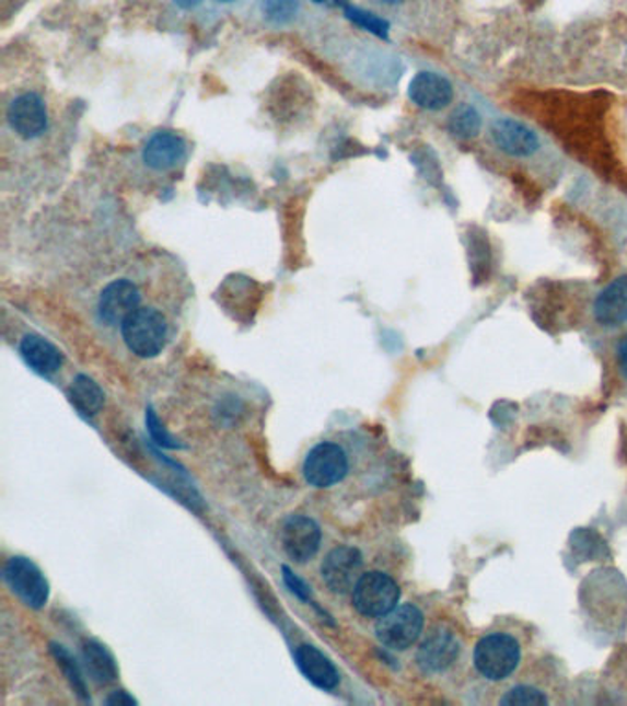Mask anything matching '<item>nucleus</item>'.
<instances>
[{
    "instance_id": "30",
    "label": "nucleus",
    "mask_w": 627,
    "mask_h": 706,
    "mask_svg": "<svg viewBox=\"0 0 627 706\" xmlns=\"http://www.w3.org/2000/svg\"><path fill=\"white\" fill-rule=\"evenodd\" d=\"M218 4H221V7H234V4H237V2H242V0H216Z\"/></svg>"
},
{
    "instance_id": "17",
    "label": "nucleus",
    "mask_w": 627,
    "mask_h": 706,
    "mask_svg": "<svg viewBox=\"0 0 627 706\" xmlns=\"http://www.w3.org/2000/svg\"><path fill=\"white\" fill-rule=\"evenodd\" d=\"M19 350L26 364L43 378H53L54 373H58L63 367V354L40 335H24Z\"/></svg>"
},
{
    "instance_id": "13",
    "label": "nucleus",
    "mask_w": 627,
    "mask_h": 706,
    "mask_svg": "<svg viewBox=\"0 0 627 706\" xmlns=\"http://www.w3.org/2000/svg\"><path fill=\"white\" fill-rule=\"evenodd\" d=\"M188 157V146L173 131H156L146 140L142 162L153 172H172Z\"/></svg>"
},
{
    "instance_id": "14",
    "label": "nucleus",
    "mask_w": 627,
    "mask_h": 706,
    "mask_svg": "<svg viewBox=\"0 0 627 706\" xmlns=\"http://www.w3.org/2000/svg\"><path fill=\"white\" fill-rule=\"evenodd\" d=\"M294 664L299 668L300 673L317 688L335 690L340 683V673L335 667L328 655H324L321 649L302 644L294 649Z\"/></svg>"
},
{
    "instance_id": "2",
    "label": "nucleus",
    "mask_w": 627,
    "mask_h": 706,
    "mask_svg": "<svg viewBox=\"0 0 627 706\" xmlns=\"http://www.w3.org/2000/svg\"><path fill=\"white\" fill-rule=\"evenodd\" d=\"M415 661L427 678H448L462 670L466 661V640L461 629L450 622H438L429 627L416 649Z\"/></svg>"
},
{
    "instance_id": "27",
    "label": "nucleus",
    "mask_w": 627,
    "mask_h": 706,
    "mask_svg": "<svg viewBox=\"0 0 627 706\" xmlns=\"http://www.w3.org/2000/svg\"><path fill=\"white\" fill-rule=\"evenodd\" d=\"M137 701L132 699L131 695L124 692V690H118V692H113V694L105 699V705L109 706H124V705H135Z\"/></svg>"
},
{
    "instance_id": "29",
    "label": "nucleus",
    "mask_w": 627,
    "mask_h": 706,
    "mask_svg": "<svg viewBox=\"0 0 627 706\" xmlns=\"http://www.w3.org/2000/svg\"><path fill=\"white\" fill-rule=\"evenodd\" d=\"M175 7L185 10V12H190V10H196L199 4H202V0H173Z\"/></svg>"
},
{
    "instance_id": "5",
    "label": "nucleus",
    "mask_w": 627,
    "mask_h": 706,
    "mask_svg": "<svg viewBox=\"0 0 627 706\" xmlns=\"http://www.w3.org/2000/svg\"><path fill=\"white\" fill-rule=\"evenodd\" d=\"M423 611L415 603H403L381 616L375 624V637L392 651H405L423 637Z\"/></svg>"
},
{
    "instance_id": "1",
    "label": "nucleus",
    "mask_w": 627,
    "mask_h": 706,
    "mask_svg": "<svg viewBox=\"0 0 627 706\" xmlns=\"http://www.w3.org/2000/svg\"><path fill=\"white\" fill-rule=\"evenodd\" d=\"M523 632L513 626H499L484 633L473 646L475 672L488 683L502 684L512 679L524 659Z\"/></svg>"
},
{
    "instance_id": "10",
    "label": "nucleus",
    "mask_w": 627,
    "mask_h": 706,
    "mask_svg": "<svg viewBox=\"0 0 627 706\" xmlns=\"http://www.w3.org/2000/svg\"><path fill=\"white\" fill-rule=\"evenodd\" d=\"M280 543L289 559L307 563L317 556L323 543V532L317 521L307 516H289L280 530Z\"/></svg>"
},
{
    "instance_id": "15",
    "label": "nucleus",
    "mask_w": 627,
    "mask_h": 706,
    "mask_svg": "<svg viewBox=\"0 0 627 706\" xmlns=\"http://www.w3.org/2000/svg\"><path fill=\"white\" fill-rule=\"evenodd\" d=\"M409 99L421 109L440 111L453 100V85L443 76L420 72L410 81Z\"/></svg>"
},
{
    "instance_id": "28",
    "label": "nucleus",
    "mask_w": 627,
    "mask_h": 706,
    "mask_svg": "<svg viewBox=\"0 0 627 706\" xmlns=\"http://www.w3.org/2000/svg\"><path fill=\"white\" fill-rule=\"evenodd\" d=\"M618 364H620V370L624 375L627 378V335H624L618 345Z\"/></svg>"
},
{
    "instance_id": "6",
    "label": "nucleus",
    "mask_w": 627,
    "mask_h": 706,
    "mask_svg": "<svg viewBox=\"0 0 627 706\" xmlns=\"http://www.w3.org/2000/svg\"><path fill=\"white\" fill-rule=\"evenodd\" d=\"M2 580L12 594L30 609H43L50 598V586L32 559L13 556L2 567Z\"/></svg>"
},
{
    "instance_id": "9",
    "label": "nucleus",
    "mask_w": 627,
    "mask_h": 706,
    "mask_svg": "<svg viewBox=\"0 0 627 706\" xmlns=\"http://www.w3.org/2000/svg\"><path fill=\"white\" fill-rule=\"evenodd\" d=\"M361 570H363V554L359 548L350 545L335 546L321 565L323 581L335 594L353 591L357 580L361 578Z\"/></svg>"
},
{
    "instance_id": "23",
    "label": "nucleus",
    "mask_w": 627,
    "mask_h": 706,
    "mask_svg": "<svg viewBox=\"0 0 627 706\" xmlns=\"http://www.w3.org/2000/svg\"><path fill=\"white\" fill-rule=\"evenodd\" d=\"M450 131L456 138H473L480 131V115L469 105H462L451 115Z\"/></svg>"
},
{
    "instance_id": "20",
    "label": "nucleus",
    "mask_w": 627,
    "mask_h": 706,
    "mask_svg": "<svg viewBox=\"0 0 627 706\" xmlns=\"http://www.w3.org/2000/svg\"><path fill=\"white\" fill-rule=\"evenodd\" d=\"M70 405L85 418H93L104 408L105 394L96 381L91 380L85 373L76 375L67 391Z\"/></svg>"
},
{
    "instance_id": "31",
    "label": "nucleus",
    "mask_w": 627,
    "mask_h": 706,
    "mask_svg": "<svg viewBox=\"0 0 627 706\" xmlns=\"http://www.w3.org/2000/svg\"><path fill=\"white\" fill-rule=\"evenodd\" d=\"M317 4H326V7H332V4H339L340 0H313Z\"/></svg>"
},
{
    "instance_id": "22",
    "label": "nucleus",
    "mask_w": 627,
    "mask_h": 706,
    "mask_svg": "<svg viewBox=\"0 0 627 706\" xmlns=\"http://www.w3.org/2000/svg\"><path fill=\"white\" fill-rule=\"evenodd\" d=\"M262 15L275 26H288L299 18L300 0H262Z\"/></svg>"
},
{
    "instance_id": "18",
    "label": "nucleus",
    "mask_w": 627,
    "mask_h": 706,
    "mask_svg": "<svg viewBox=\"0 0 627 706\" xmlns=\"http://www.w3.org/2000/svg\"><path fill=\"white\" fill-rule=\"evenodd\" d=\"M594 319L604 326L627 322V275L611 281L594 300Z\"/></svg>"
},
{
    "instance_id": "24",
    "label": "nucleus",
    "mask_w": 627,
    "mask_h": 706,
    "mask_svg": "<svg viewBox=\"0 0 627 706\" xmlns=\"http://www.w3.org/2000/svg\"><path fill=\"white\" fill-rule=\"evenodd\" d=\"M146 427H148V432H150L151 440L159 445V448L164 449H183L185 443H181L178 438L173 437L172 432L167 431L164 424H162L159 416H156L153 408L148 407L146 410Z\"/></svg>"
},
{
    "instance_id": "7",
    "label": "nucleus",
    "mask_w": 627,
    "mask_h": 706,
    "mask_svg": "<svg viewBox=\"0 0 627 706\" xmlns=\"http://www.w3.org/2000/svg\"><path fill=\"white\" fill-rule=\"evenodd\" d=\"M350 471V460L339 443L321 442L305 454L302 473L313 488H332L342 483Z\"/></svg>"
},
{
    "instance_id": "16",
    "label": "nucleus",
    "mask_w": 627,
    "mask_h": 706,
    "mask_svg": "<svg viewBox=\"0 0 627 706\" xmlns=\"http://www.w3.org/2000/svg\"><path fill=\"white\" fill-rule=\"evenodd\" d=\"M491 138L499 150L512 157H530L539 148L535 132L510 118H502L494 124Z\"/></svg>"
},
{
    "instance_id": "8",
    "label": "nucleus",
    "mask_w": 627,
    "mask_h": 706,
    "mask_svg": "<svg viewBox=\"0 0 627 706\" xmlns=\"http://www.w3.org/2000/svg\"><path fill=\"white\" fill-rule=\"evenodd\" d=\"M140 300H142V294H140L137 281L129 280V278L109 281L102 289L98 304H96L98 321L107 327L121 326V322L126 321L132 311L139 310Z\"/></svg>"
},
{
    "instance_id": "19",
    "label": "nucleus",
    "mask_w": 627,
    "mask_h": 706,
    "mask_svg": "<svg viewBox=\"0 0 627 706\" xmlns=\"http://www.w3.org/2000/svg\"><path fill=\"white\" fill-rule=\"evenodd\" d=\"M81 659L89 678L93 679L96 684L115 683L118 679V667H116L115 657L111 653L107 646L98 640H85L81 646Z\"/></svg>"
},
{
    "instance_id": "4",
    "label": "nucleus",
    "mask_w": 627,
    "mask_h": 706,
    "mask_svg": "<svg viewBox=\"0 0 627 706\" xmlns=\"http://www.w3.org/2000/svg\"><path fill=\"white\" fill-rule=\"evenodd\" d=\"M402 598L397 581L381 570L364 572L351 591V603L364 618H381L396 607Z\"/></svg>"
},
{
    "instance_id": "11",
    "label": "nucleus",
    "mask_w": 627,
    "mask_h": 706,
    "mask_svg": "<svg viewBox=\"0 0 627 706\" xmlns=\"http://www.w3.org/2000/svg\"><path fill=\"white\" fill-rule=\"evenodd\" d=\"M497 705L502 706H545L553 705V678H543V670L535 667V673L521 672L519 678L508 679Z\"/></svg>"
},
{
    "instance_id": "32",
    "label": "nucleus",
    "mask_w": 627,
    "mask_h": 706,
    "mask_svg": "<svg viewBox=\"0 0 627 706\" xmlns=\"http://www.w3.org/2000/svg\"><path fill=\"white\" fill-rule=\"evenodd\" d=\"M383 4H391V7H394V4H399V2H403V0H381Z\"/></svg>"
},
{
    "instance_id": "25",
    "label": "nucleus",
    "mask_w": 627,
    "mask_h": 706,
    "mask_svg": "<svg viewBox=\"0 0 627 706\" xmlns=\"http://www.w3.org/2000/svg\"><path fill=\"white\" fill-rule=\"evenodd\" d=\"M342 8H345V13L348 15V19H351L353 23L363 26L364 30H370L372 34L380 35V37H386V30H388V24L383 19L375 18L374 13L363 12L359 8L350 7V4H345L340 2Z\"/></svg>"
},
{
    "instance_id": "26",
    "label": "nucleus",
    "mask_w": 627,
    "mask_h": 706,
    "mask_svg": "<svg viewBox=\"0 0 627 706\" xmlns=\"http://www.w3.org/2000/svg\"><path fill=\"white\" fill-rule=\"evenodd\" d=\"M282 576L283 583L288 586L291 594H294V597L299 598V600H302V602L311 603V587L307 586V583H305L302 578H299V576L294 575L293 570L289 569L288 565H283Z\"/></svg>"
},
{
    "instance_id": "12",
    "label": "nucleus",
    "mask_w": 627,
    "mask_h": 706,
    "mask_svg": "<svg viewBox=\"0 0 627 706\" xmlns=\"http://www.w3.org/2000/svg\"><path fill=\"white\" fill-rule=\"evenodd\" d=\"M7 118L15 135L24 140L43 137L48 129L47 104L35 92L15 96L8 105Z\"/></svg>"
},
{
    "instance_id": "21",
    "label": "nucleus",
    "mask_w": 627,
    "mask_h": 706,
    "mask_svg": "<svg viewBox=\"0 0 627 706\" xmlns=\"http://www.w3.org/2000/svg\"><path fill=\"white\" fill-rule=\"evenodd\" d=\"M50 653H53L54 661L58 662V667L61 668V672H63L65 678L69 681L70 688L74 690V694L81 701L89 703L91 697H89V690H86L85 678H83L80 664L76 662L69 649L61 646V644H50Z\"/></svg>"
},
{
    "instance_id": "3",
    "label": "nucleus",
    "mask_w": 627,
    "mask_h": 706,
    "mask_svg": "<svg viewBox=\"0 0 627 706\" xmlns=\"http://www.w3.org/2000/svg\"><path fill=\"white\" fill-rule=\"evenodd\" d=\"M121 340L132 356L153 359L161 356L167 343V319L151 305H140L120 326Z\"/></svg>"
}]
</instances>
